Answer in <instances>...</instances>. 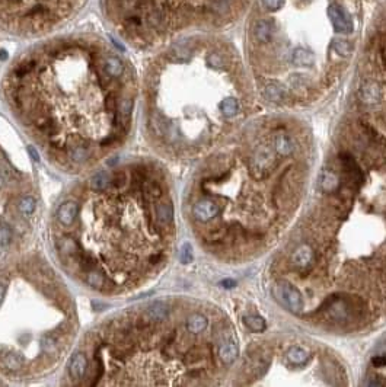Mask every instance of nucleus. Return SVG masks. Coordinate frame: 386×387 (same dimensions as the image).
<instances>
[{"mask_svg":"<svg viewBox=\"0 0 386 387\" xmlns=\"http://www.w3.org/2000/svg\"><path fill=\"white\" fill-rule=\"evenodd\" d=\"M67 226H50L54 256L82 287L105 297L140 290L162 273L175 243V210L163 167L133 160L102 169L70 192Z\"/></svg>","mask_w":386,"mask_h":387,"instance_id":"f257e3e1","label":"nucleus"},{"mask_svg":"<svg viewBox=\"0 0 386 387\" xmlns=\"http://www.w3.org/2000/svg\"><path fill=\"white\" fill-rule=\"evenodd\" d=\"M217 312L187 299L134 304L89 329L69 355V386H204L232 339ZM226 365V364H225Z\"/></svg>","mask_w":386,"mask_h":387,"instance_id":"f03ea898","label":"nucleus"},{"mask_svg":"<svg viewBox=\"0 0 386 387\" xmlns=\"http://www.w3.org/2000/svg\"><path fill=\"white\" fill-rule=\"evenodd\" d=\"M79 316L66 282L38 254L0 262V378L31 381L70 354Z\"/></svg>","mask_w":386,"mask_h":387,"instance_id":"7ed1b4c3","label":"nucleus"},{"mask_svg":"<svg viewBox=\"0 0 386 387\" xmlns=\"http://www.w3.org/2000/svg\"><path fill=\"white\" fill-rule=\"evenodd\" d=\"M328 16L331 19V24H333L335 32H338V34H351L353 32L354 24H353L351 15L342 8L341 5H337V3L329 5Z\"/></svg>","mask_w":386,"mask_h":387,"instance_id":"20e7f679","label":"nucleus"},{"mask_svg":"<svg viewBox=\"0 0 386 387\" xmlns=\"http://www.w3.org/2000/svg\"><path fill=\"white\" fill-rule=\"evenodd\" d=\"M22 21L25 22L27 27H31L35 31H40L50 22L54 21V15L45 5H36L34 9L28 10L27 13L22 16Z\"/></svg>","mask_w":386,"mask_h":387,"instance_id":"39448f33","label":"nucleus"},{"mask_svg":"<svg viewBox=\"0 0 386 387\" xmlns=\"http://www.w3.org/2000/svg\"><path fill=\"white\" fill-rule=\"evenodd\" d=\"M382 98H383V92L376 82H366L359 90V99L361 101V104L367 106L377 105L382 101Z\"/></svg>","mask_w":386,"mask_h":387,"instance_id":"423d86ee","label":"nucleus"},{"mask_svg":"<svg viewBox=\"0 0 386 387\" xmlns=\"http://www.w3.org/2000/svg\"><path fill=\"white\" fill-rule=\"evenodd\" d=\"M274 32H275V25L270 19H261L255 24L254 36L260 43H264V44L270 43L274 36Z\"/></svg>","mask_w":386,"mask_h":387,"instance_id":"0eeeda50","label":"nucleus"},{"mask_svg":"<svg viewBox=\"0 0 386 387\" xmlns=\"http://www.w3.org/2000/svg\"><path fill=\"white\" fill-rule=\"evenodd\" d=\"M146 21H148L149 28H152L153 31L160 32L163 28L168 27V13L165 12V9H156L155 8L146 15Z\"/></svg>","mask_w":386,"mask_h":387,"instance_id":"6e6552de","label":"nucleus"},{"mask_svg":"<svg viewBox=\"0 0 386 387\" xmlns=\"http://www.w3.org/2000/svg\"><path fill=\"white\" fill-rule=\"evenodd\" d=\"M291 62L298 67H310L315 63V55L306 48H295L291 54Z\"/></svg>","mask_w":386,"mask_h":387,"instance_id":"1a4fd4ad","label":"nucleus"},{"mask_svg":"<svg viewBox=\"0 0 386 387\" xmlns=\"http://www.w3.org/2000/svg\"><path fill=\"white\" fill-rule=\"evenodd\" d=\"M239 109H241L239 108V101H237L236 98L228 96L220 102V112H222L225 120L235 118L239 114Z\"/></svg>","mask_w":386,"mask_h":387,"instance_id":"9d476101","label":"nucleus"},{"mask_svg":"<svg viewBox=\"0 0 386 387\" xmlns=\"http://www.w3.org/2000/svg\"><path fill=\"white\" fill-rule=\"evenodd\" d=\"M286 357H287L290 362L295 364V365H303L307 361V358H309L307 351L303 346H300V345H293V346H290L289 351L286 352Z\"/></svg>","mask_w":386,"mask_h":387,"instance_id":"9b49d317","label":"nucleus"},{"mask_svg":"<svg viewBox=\"0 0 386 387\" xmlns=\"http://www.w3.org/2000/svg\"><path fill=\"white\" fill-rule=\"evenodd\" d=\"M264 96L271 102H281L286 98V89L279 83H268L264 89Z\"/></svg>","mask_w":386,"mask_h":387,"instance_id":"f8f14e48","label":"nucleus"},{"mask_svg":"<svg viewBox=\"0 0 386 387\" xmlns=\"http://www.w3.org/2000/svg\"><path fill=\"white\" fill-rule=\"evenodd\" d=\"M333 50L341 57H350L353 53V45L345 40H335L333 43Z\"/></svg>","mask_w":386,"mask_h":387,"instance_id":"ddd939ff","label":"nucleus"},{"mask_svg":"<svg viewBox=\"0 0 386 387\" xmlns=\"http://www.w3.org/2000/svg\"><path fill=\"white\" fill-rule=\"evenodd\" d=\"M155 9V0H137V3H136V12H137V15L140 13V15H148L150 10Z\"/></svg>","mask_w":386,"mask_h":387,"instance_id":"4468645a","label":"nucleus"},{"mask_svg":"<svg viewBox=\"0 0 386 387\" xmlns=\"http://www.w3.org/2000/svg\"><path fill=\"white\" fill-rule=\"evenodd\" d=\"M245 323H246V326L252 331V332H261L264 327H265L264 320L261 319V317H258V316L246 317Z\"/></svg>","mask_w":386,"mask_h":387,"instance_id":"2eb2a0df","label":"nucleus"},{"mask_svg":"<svg viewBox=\"0 0 386 387\" xmlns=\"http://www.w3.org/2000/svg\"><path fill=\"white\" fill-rule=\"evenodd\" d=\"M263 5L265 6V9L270 12H275L280 10L284 5V0H263Z\"/></svg>","mask_w":386,"mask_h":387,"instance_id":"dca6fc26","label":"nucleus"}]
</instances>
